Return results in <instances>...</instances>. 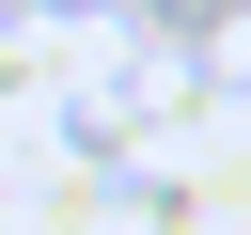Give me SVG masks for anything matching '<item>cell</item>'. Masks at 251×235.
Returning <instances> with one entry per match:
<instances>
[]
</instances>
